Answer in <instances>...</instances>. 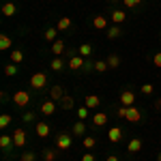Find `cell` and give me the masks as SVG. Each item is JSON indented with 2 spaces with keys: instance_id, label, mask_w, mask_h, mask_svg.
I'll return each instance as SVG.
<instances>
[{
  "instance_id": "8992f818",
  "label": "cell",
  "mask_w": 161,
  "mask_h": 161,
  "mask_svg": "<svg viewBox=\"0 0 161 161\" xmlns=\"http://www.w3.org/2000/svg\"><path fill=\"white\" fill-rule=\"evenodd\" d=\"M13 142H15L17 148H24L26 146V131L24 129H15L13 131Z\"/></svg>"
},
{
  "instance_id": "30bf717a",
  "label": "cell",
  "mask_w": 161,
  "mask_h": 161,
  "mask_svg": "<svg viewBox=\"0 0 161 161\" xmlns=\"http://www.w3.org/2000/svg\"><path fill=\"white\" fill-rule=\"evenodd\" d=\"M15 146V142H13V136H7V133H2L0 136V148L2 150H11Z\"/></svg>"
},
{
  "instance_id": "ee69618b",
  "label": "cell",
  "mask_w": 161,
  "mask_h": 161,
  "mask_svg": "<svg viewBox=\"0 0 161 161\" xmlns=\"http://www.w3.org/2000/svg\"><path fill=\"white\" fill-rule=\"evenodd\" d=\"M155 108H157V110H161V99H157V103H155Z\"/></svg>"
},
{
  "instance_id": "e0dca14e",
  "label": "cell",
  "mask_w": 161,
  "mask_h": 161,
  "mask_svg": "<svg viewBox=\"0 0 161 161\" xmlns=\"http://www.w3.org/2000/svg\"><path fill=\"white\" fill-rule=\"evenodd\" d=\"M99 103H101V99L97 97V95H88L86 99H84V105H86V108H90V110L99 108Z\"/></svg>"
},
{
  "instance_id": "7bdbcfd3",
  "label": "cell",
  "mask_w": 161,
  "mask_h": 161,
  "mask_svg": "<svg viewBox=\"0 0 161 161\" xmlns=\"http://www.w3.org/2000/svg\"><path fill=\"white\" fill-rule=\"evenodd\" d=\"M105 161H120V159H118L116 155H110V157H108V159H105Z\"/></svg>"
},
{
  "instance_id": "f546056e",
  "label": "cell",
  "mask_w": 161,
  "mask_h": 161,
  "mask_svg": "<svg viewBox=\"0 0 161 161\" xmlns=\"http://www.w3.org/2000/svg\"><path fill=\"white\" fill-rule=\"evenodd\" d=\"M22 60H24V52H22V50H11V62L19 64Z\"/></svg>"
},
{
  "instance_id": "f1b7e54d",
  "label": "cell",
  "mask_w": 161,
  "mask_h": 161,
  "mask_svg": "<svg viewBox=\"0 0 161 161\" xmlns=\"http://www.w3.org/2000/svg\"><path fill=\"white\" fill-rule=\"evenodd\" d=\"M11 45H13V41L9 35H0V50H9Z\"/></svg>"
},
{
  "instance_id": "cb8c5ba5",
  "label": "cell",
  "mask_w": 161,
  "mask_h": 161,
  "mask_svg": "<svg viewBox=\"0 0 161 161\" xmlns=\"http://www.w3.org/2000/svg\"><path fill=\"white\" fill-rule=\"evenodd\" d=\"M82 146H84L86 150L95 148V146H97V140H95L92 136H84V137H82Z\"/></svg>"
},
{
  "instance_id": "9a60e30c",
  "label": "cell",
  "mask_w": 161,
  "mask_h": 161,
  "mask_svg": "<svg viewBox=\"0 0 161 161\" xmlns=\"http://www.w3.org/2000/svg\"><path fill=\"white\" fill-rule=\"evenodd\" d=\"M105 123H108V114H105V112H97V114L92 116V125H95V127H103Z\"/></svg>"
},
{
  "instance_id": "83f0119b",
  "label": "cell",
  "mask_w": 161,
  "mask_h": 161,
  "mask_svg": "<svg viewBox=\"0 0 161 161\" xmlns=\"http://www.w3.org/2000/svg\"><path fill=\"white\" fill-rule=\"evenodd\" d=\"M105 60H108V64H110V69H118V67H120V58H118L116 54H110Z\"/></svg>"
},
{
  "instance_id": "d6986e66",
  "label": "cell",
  "mask_w": 161,
  "mask_h": 161,
  "mask_svg": "<svg viewBox=\"0 0 161 161\" xmlns=\"http://www.w3.org/2000/svg\"><path fill=\"white\" fill-rule=\"evenodd\" d=\"M17 13V7L13 4V2H4L2 4V15H7V17H13Z\"/></svg>"
},
{
  "instance_id": "8d00e7d4",
  "label": "cell",
  "mask_w": 161,
  "mask_h": 161,
  "mask_svg": "<svg viewBox=\"0 0 161 161\" xmlns=\"http://www.w3.org/2000/svg\"><path fill=\"white\" fill-rule=\"evenodd\" d=\"M88 110H90V108H86V105H82V108L77 110V116H80V120H86V118H88Z\"/></svg>"
},
{
  "instance_id": "ffe728a7",
  "label": "cell",
  "mask_w": 161,
  "mask_h": 161,
  "mask_svg": "<svg viewBox=\"0 0 161 161\" xmlns=\"http://www.w3.org/2000/svg\"><path fill=\"white\" fill-rule=\"evenodd\" d=\"M56 28H58V32L69 30V28H71V17H60V19H58V24H56Z\"/></svg>"
},
{
  "instance_id": "2e32d148",
  "label": "cell",
  "mask_w": 161,
  "mask_h": 161,
  "mask_svg": "<svg viewBox=\"0 0 161 161\" xmlns=\"http://www.w3.org/2000/svg\"><path fill=\"white\" fill-rule=\"evenodd\" d=\"M52 52H54V56H62L64 54V41L62 39H56L52 43Z\"/></svg>"
},
{
  "instance_id": "52a82bcc",
  "label": "cell",
  "mask_w": 161,
  "mask_h": 161,
  "mask_svg": "<svg viewBox=\"0 0 161 161\" xmlns=\"http://www.w3.org/2000/svg\"><path fill=\"white\" fill-rule=\"evenodd\" d=\"M123 129H120V127H112L110 131H108V140H110V142H114V144H118V142H120V140H123Z\"/></svg>"
},
{
  "instance_id": "1f68e13d",
  "label": "cell",
  "mask_w": 161,
  "mask_h": 161,
  "mask_svg": "<svg viewBox=\"0 0 161 161\" xmlns=\"http://www.w3.org/2000/svg\"><path fill=\"white\" fill-rule=\"evenodd\" d=\"M120 26H112V28H108V39H118L120 37Z\"/></svg>"
},
{
  "instance_id": "7402d4cb",
  "label": "cell",
  "mask_w": 161,
  "mask_h": 161,
  "mask_svg": "<svg viewBox=\"0 0 161 161\" xmlns=\"http://www.w3.org/2000/svg\"><path fill=\"white\" fill-rule=\"evenodd\" d=\"M52 71H62V67H64V60H62V56H54L50 62Z\"/></svg>"
},
{
  "instance_id": "d590c367",
  "label": "cell",
  "mask_w": 161,
  "mask_h": 161,
  "mask_svg": "<svg viewBox=\"0 0 161 161\" xmlns=\"http://www.w3.org/2000/svg\"><path fill=\"white\" fill-rule=\"evenodd\" d=\"M127 112H129L127 105H118V108H116V116H118V118H127Z\"/></svg>"
},
{
  "instance_id": "277c9868",
  "label": "cell",
  "mask_w": 161,
  "mask_h": 161,
  "mask_svg": "<svg viewBox=\"0 0 161 161\" xmlns=\"http://www.w3.org/2000/svg\"><path fill=\"white\" fill-rule=\"evenodd\" d=\"M120 105H127V108H133V103H136V95H133V90H129V88H125L123 92H120Z\"/></svg>"
},
{
  "instance_id": "60d3db41",
  "label": "cell",
  "mask_w": 161,
  "mask_h": 161,
  "mask_svg": "<svg viewBox=\"0 0 161 161\" xmlns=\"http://www.w3.org/2000/svg\"><path fill=\"white\" fill-rule=\"evenodd\" d=\"M22 161H35V153H22Z\"/></svg>"
},
{
  "instance_id": "ba28073f",
  "label": "cell",
  "mask_w": 161,
  "mask_h": 161,
  "mask_svg": "<svg viewBox=\"0 0 161 161\" xmlns=\"http://www.w3.org/2000/svg\"><path fill=\"white\" fill-rule=\"evenodd\" d=\"M54 112H56V103H54L52 99H47V101L41 103V114H43V116H52Z\"/></svg>"
},
{
  "instance_id": "8fae6325",
  "label": "cell",
  "mask_w": 161,
  "mask_h": 161,
  "mask_svg": "<svg viewBox=\"0 0 161 161\" xmlns=\"http://www.w3.org/2000/svg\"><path fill=\"white\" fill-rule=\"evenodd\" d=\"M84 133H86V125H84V120H77V123L71 127V136L84 137Z\"/></svg>"
},
{
  "instance_id": "44dd1931",
  "label": "cell",
  "mask_w": 161,
  "mask_h": 161,
  "mask_svg": "<svg viewBox=\"0 0 161 161\" xmlns=\"http://www.w3.org/2000/svg\"><path fill=\"white\" fill-rule=\"evenodd\" d=\"M92 26H95L97 30H105V28H108V19H105L103 15H97V17L92 19Z\"/></svg>"
},
{
  "instance_id": "603a6c76",
  "label": "cell",
  "mask_w": 161,
  "mask_h": 161,
  "mask_svg": "<svg viewBox=\"0 0 161 161\" xmlns=\"http://www.w3.org/2000/svg\"><path fill=\"white\" fill-rule=\"evenodd\" d=\"M92 69H95L97 73H105V71L110 69V64H108V60H95V64H92Z\"/></svg>"
},
{
  "instance_id": "d6a6232c",
  "label": "cell",
  "mask_w": 161,
  "mask_h": 161,
  "mask_svg": "<svg viewBox=\"0 0 161 161\" xmlns=\"http://www.w3.org/2000/svg\"><path fill=\"white\" fill-rule=\"evenodd\" d=\"M11 120H13L11 114H2V116H0V129H7V127L11 125Z\"/></svg>"
},
{
  "instance_id": "4fadbf2b",
  "label": "cell",
  "mask_w": 161,
  "mask_h": 161,
  "mask_svg": "<svg viewBox=\"0 0 161 161\" xmlns=\"http://www.w3.org/2000/svg\"><path fill=\"white\" fill-rule=\"evenodd\" d=\"M127 150L131 153V155H136L142 150V140L140 137H133V140H129V144H127Z\"/></svg>"
},
{
  "instance_id": "484cf974",
  "label": "cell",
  "mask_w": 161,
  "mask_h": 161,
  "mask_svg": "<svg viewBox=\"0 0 161 161\" xmlns=\"http://www.w3.org/2000/svg\"><path fill=\"white\" fill-rule=\"evenodd\" d=\"M56 35H58V28H47V30L43 32V37H45L47 43H54V41H56Z\"/></svg>"
},
{
  "instance_id": "f6af8a7d",
  "label": "cell",
  "mask_w": 161,
  "mask_h": 161,
  "mask_svg": "<svg viewBox=\"0 0 161 161\" xmlns=\"http://www.w3.org/2000/svg\"><path fill=\"white\" fill-rule=\"evenodd\" d=\"M157 161H161V153H159V155H157Z\"/></svg>"
},
{
  "instance_id": "6da1fadb",
  "label": "cell",
  "mask_w": 161,
  "mask_h": 161,
  "mask_svg": "<svg viewBox=\"0 0 161 161\" xmlns=\"http://www.w3.org/2000/svg\"><path fill=\"white\" fill-rule=\"evenodd\" d=\"M71 144H73L71 133H58V136H56V148L58 150H69Z\"/></svg>"
},
{
  "instance_id": "ac0fdd59",
  "label": "cell",
  "mask_w": 161,
  "mask_h": 161,
  "mask_svg": "<svg viewBox=\"0 0 161 161\" xmlns=\"http://www.w3.org/2000/svg\"><path fill=\"white\" fill-rule=\"evenodd\" d=\"M62 97H64V90H62V86H52L50 99H52V101H60Z\"/></svg>"
},
{
  "instance_id": "b9f144b4",
  "label": "cell",
  "mask_w": 161,
  "mask_h": 161,
  "mask_svg": "<svg viewBox=\"0 0 161 161\" xmlns=\"http://www.w3.org/2000/svg\"><path fill=\"white\" fill-rule=\"evenodd\" d=\"M82 161H97V159H95L92 153H84V155H82Z\"/></svg>"
},
{
  "instance_id": "9c48e42d",
  "label": "cell",
  "mask_w": 161,
  "mask_h": 161,
  "mask_svg": "<svg viewBox=\"0 0 161 161\" xmlns=\"http://www.w3.org/2000/svg\"><path fill=\"white\" fill-rule=\"evenodd\" d=\"M125 120H129V123H140L142 120V112L137 110L136 105L133 108H129V112H127V118Z\"/></svg>"
},
{
  "instance_id": "5bb4252c",
  "label": "cell",
  "mask_w": 161,
  "mask_h": 161,
  "mask_svg": "<svg viewBox=\"0 0 161 161\" xmlns=\"http://www.w3.org/2000/svg\"><path fill=\"white\" fill-rule=\"evenodd\" d=\"M50 131H52V129H50V125H47V123H37V127H35V133H37L39 137H47V136H50Z\"/></svg>"
},
{
  "instance_id": "bcb514c9",
  "label": "cell",
  "mask_w": 161,
  "mask_h": 161,
  "mask_svg": "<svg viewBox=\"0 0 161 161\" xmlns=\"http://www.w3.org/2000/svg\"><path fill=\"white\" fill-rule=\"evenodd\" d=\"M110 2H118V0H110Z\"/></svg>"
},
{
  "instance_id": "7a4b0ae2",
  "label": "cell",
  "mask_w": 161,
  "mask_h": 161,
  "mask_svg": "<svg viewBox=\"0 0 161 161\" xmlns=\"http://www.w3.org/2000/svg\"><path fill=\"white\" fill-rule=\"evenodd\" d=\"M13 103H15L17 108H26V105L30 103V92H26V90L13 92Z\"/></svg>"
},
{
  "instance_id": "f35d334b",
  "label": "cell",
  "mask_w": 161,
  "mask_h": 161,
  "mask_svg": "<svg viewBox=\"0 0 161 161\" xmlns=\"http://www.w3.org/2000/svg\"><path fill=\"white\" fill-rule=\"evenodd\" d=\"M142 0H123V4L127 7V9H133V7H137Z\"/></svg>"
},
{
  "instance_id": "7c38bea8",
  "label": "cell",
  "mask_w": 161,
  "mask_h": 161,
  "mask_svg": "<svg viewBox=\"0 0 161 161\" xmlns=\"http://www.w3.org/2000/svg\"><path fill=\"white\" fill-rule=\"evenodd\" d=\"M125 19H127V13H125L123 9H114V11H112V22H114V26L123 24Z\"/></svg>"
},
{
  "instance_id": "e575fe53",
  "label": "cell",
  "mask_w": 161,
  "mask_h": 161,
  "mask_svg": "<svg viewBox=\"0 0 161 161\" xmlns=\"http://www.w3.org/2000/svg\"><path fill=\"white\" fill-rule=\"evenodd\" d=\"M22 120H24L26 125H28V123H35V120H37V114H35V112H26L24 116H22Z\"/></svg>"
},
{
  "instance_id": "74e56055",
  "label": "cell",
  "mask_w": 161,
  "mask_h": 161,
  "mask_svg": "<svg viewBox=\"0 0 161 161\" xmlns=\"http://www.w3.org/2000/svg\"><path fill=\"white\" fill-rule=\"evenodd\" d=\"M153 90H155L153 84H142V95H153Z\"/></svg>"
},
{
  "instance_id": "5b68a950",
  "label": "cell",
  "mask_w": 161,
  "mask_h": 161,
  "mask_svg": "<svg viewBox=\"0 0 161 161\" xmlns=\"http://www.w3.org/2000/svg\"><path fill=\"white\" fill-rule=\"evenodd\" d=\"M84 64H86V58L84 56H73V58H69V62H67V67L69 69H73V71H77V69H84Z\"/></svg>"
},
{
  "instance_id": "3957f363",
  "label": "cell",
  "mask_w": 161,
  "mask_h": 161,
  "mask_svg": "<svg viewBox=\"0 0 161 161\" xmlns=\"http://www.w3.org/2000/svg\"><path fill=\"white\" fill-rule=\"evenodd\" d=\"M45 84H47V75L45 73H35L32 77H30V88H35V90H41V88H45Z\"/></svg>"
},
{
  "instance_id": "ab89813d",
  "label": "cell",
  "mask_w": 161,
  "mask_h": 161,
  "mask_svg": "<svg viewBox=\"0 0 161 161\" xmlns=\"http://www.w3.org/2000/svg\"><path fill=\"white\" fill-rule=\"evenodd\" d=\"M153 64H155L157 69H161V52H157V54L153 56Z\"/></svg>"
},
{
  "instance_id": "4316f807",
  "label": "cell",
  "mask_w": 161,
  "mask_h": 161,
  "mask_svg": "<svg viewBox=\"0 0 161 161\" xmlns=\"http://www.w3.org/2000/svg\"><path fill=\"white\" fill-rule=\"evenodd\" d=\"M73 105H75V101H73V97H69V95H64V97L60 99V108L62 110H71Z\"/></svg>"
},
{
  "instance_id": "4dcf8cb0",
  "label": "cell",
  "mask_w": 161,
  "mask_h": 161,
  "mask_svg": "<svg viewBox=\"0 0 161 161\" xmlns=\"http://www.w3.org/2000/svg\"><path fill=\"white\" fill-rule=\"evenodd\" d=\"M4 75H7V77L17 75V64H15V62H11V64H4Z\"/></svg>"
},
{
  "instance_id": "d4e9b609",
  "label": "cell",
  "mask_w": 161,
  "mask_h": 161,
  "mask_svg": "<svg viewBox=\"0 0 161 161\" xmlns=\"http://www.w3.org/2000/svg\"><path fill=\"white\" fill-rule=\"evenodd\" d=\"M77 54L84 56V58H88V56L92 54V45H90V43H82V45L77 47Z\"/></svg>"
},
{
  "instance_id": "836d02e7",
  "label": "cell",
  "mask_w": 161,
  "mask_h": 161,
  "mask_svg": "<svg viewBox=\"0 0 161 161\" xmlns=\"http://www.w3.org/2000/svg\"><path fill=\"white\" fill-rule=\"evenodd\" d=\"M43 159H45V161H56V150L45 148V150H43Z\"/></svg>"
}]
</instances>
